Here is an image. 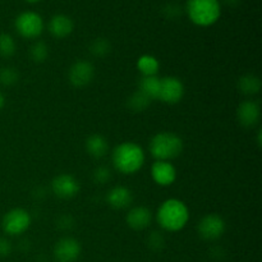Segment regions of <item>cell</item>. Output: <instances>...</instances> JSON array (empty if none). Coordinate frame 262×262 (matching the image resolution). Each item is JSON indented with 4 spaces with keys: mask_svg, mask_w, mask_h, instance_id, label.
Segmentation results:
<instances>
[{
    "mask_svg": "<svg viewBox=\"0 0 262 262\" xmlns=\"http://www.w3.org/2000/svg\"><path fill=\"white\" fill-rule=\"evenodd\" d=\"M156 220L166 232H179L188 223L189 210L181 200L169 199L164 201L158 209Z\"/></svg>",
    "mask_w": 262,
    "mask_h": 262,
    "instance_id": "1",
    "label": "cell"
},
{
    "mask_svg": "<svg viewBox=\"0 0 262 262\" xmlns=\"http://www.w3.org/2000/svg\"><path fill=\"white\" fill-rule=\"evenodd\" d=\"M113 165L119 173L135 174L143 166L146 155L143 148L135 142H123L114 148Z\"/></svg>",
    "mask_w": 262,
    "mask_h": 262,
    "instance_id": "2",
    "label": "cell"
},
{
    "mask_svg": "<svg viewBox=\"0 0 262 262\" xmlns=\"http://www.w3.org/2000/svg\"><path fill=\"white\" fill-rule=\"evenodd\" d=\"M148 147L156 160L170 161L183 152V141L173 132H159L151 138Z\"/></svg>",
    "mask_w": 262,
    "mask_h": 262,
    "instance_id": "3",
    "label": "cell"
},
{
    "mask_svg": "<svg viewBox=\"0 0 262 262\" xmlns=\"http://www.w3.org/2000/svg\"><path fill=\"white\" fill-rule=\"evenodd\" d=\"M186 9L189 19L202 27L214 25L222 13L219 0H188Z\"/></svg>",
    "mask_w": 262,
    "mask_h": 262,
    "instance_id": "4",
    "label": "cell"
},
{
    "mask_svg": "<svg viewBox=\"0 0 262 262\" xmlns=\"http://www.w3.org/2000/svg\"><path fill=\"white\" fill-rule=\"evenodd\" d=\"M32 219L27 210L20 209H12L4 215L2 220V227L4 233L8 235H20L30 228Z\"/></svg>",
    "mask_w": 262,
    "mask_h": 262,
    "instance_id": "5",
    "label": "cell"
},
{
    "mask_svg": "<svg viewBox=\"0 0 262 262\" xmlns=\"http://www.w3.org/2000/svg\"><path fill=\"white\" fill-rule=\"evenodd\" d=\"M15 30L25 38H37L42 33L43 20L35 12H23L15 19Z\"/></svg>",
    "mask_w": 262,
    "mask_h": 262,
    "instance_id": "6",
    "label": "cell"
},
{
    "mask_svg": "<svg viewBox=\"0 0 262 262\" xmlns=\"http://www.w3.org/2000/svg\"><path fill=\"white\" fill-rule=\"evenodd\" d=\"M225 228H227V224L222 216L217 214H207L199 222L197 232L202 239L212 242V241L219 239L224 234Z\"/></svg>",
    "mask_w": 262,
    "mask_h": 262,
    "instance_id": "7",
    "label": "cell"
},
{
    "mask_svg": "<svg viewBox=\"0 0 262 262\" xmlns=\"http://www.w3.org/2000/svg\"><path fill=\"white\" fill-rule=\"evenodd\" d=\"M184 95L183 82L177 77H164L160 78V90H159V99L164 104L174 105L178 104Z\"/></svg>",
    "mask_w": 262,
    "mask_h": 262,
    "instance_id": "8",
    "label": "cell"
},
{
    "mask_svg": "<svg viewBox=\"0 0 262 262\" xmlns=\"http://www.w3.org/2000/svg\"><path fill=\"white\" fill-rule=\"evenodd\" d=\"M95 78V67L89 60H77L72 64L68 72V79L72 86L77 89L86 87L94 81Z\"/></svg>",
    "mask_w": 262,
    "mask_h": 262,
    "instance_id": "9",
    "label": "cell"
},
{
    "mask_svg": "<svg viewBox=\"0 0 262 262\" xmlns=\"http://www.w3.org/2000/svg\"><path fill=\"white\" fill-rule=\"evenodd\" d=\"M82 252L81 243L72 237H64L54 246V257L58 262H76Z\"/></svg>",
    "mask_w": 262,
    "mask_h": 262,
    "instance_id": "10",
    "label": "cell"
},
{
    "mask_svg": "<svg viewBox=\"0 0 262 262\" xmlns=\"http://www.w3.org/2000/svg\"><path fill=\"white\" fill-rule=\"evenodd\" d=\"M51 191L59 199H73V197H76L78 194L79 183L71 174H59L51 182Z\"/></svg>",
    "mask_w": 262,
    "mask_h": 262,
    "instance_id": "11",
    "label": "cell"
},
{
    "mask_svg": "<svg viewBox=\"0 0 262 262\" xmlns=\"http://www.w3.org/2000/svg\"><path fill=\"white\" fill-rule=\"evenodd\" d=\"M151 177H152L154 182L159 186H171L177 179L176 166L170 161L156 160L151 166Z\"/></svg>",
    "mask_w": 262,
    "mask_h": 262,
    "instance_id": "12",
    "label": "cell"
},
{
    "mask_svg": "<svg viewBox=\"0 0 262 262\" xmlns=\"http://www.w3.org/2000/svg\"><path fill=\"white\" fill-rule=\"evenodd\" d=\"M260 105H258V102L252 101V100L243 101L237 109L238 122H239L241 125L246 128H251L257 124L258 120H260Z\"/></svg>",
    "mask_w": 262,
    "mask_h": 262,
    "instance_id": "13",
    "label": "cell"
},
{
    "mask_svg": "<svg viewBox=\"0 0 262 262\" xmlns=\"http://www.w3.org/2000/svg\"><path fill=\"white\" fill-rule=\"evenodd\" d=\"M106 201L115 210L128 209L133 202V193L127 187L115 186L107 192Z\"/></svg>",
    "mask_w": 262,
    "mask_h": 262,
    "instance_id": "14",
    "label": "cell"
},
{
    "mask_svg": "<svg viewBox=\"0 0 262 262\" xmlns=\"http://www.w3.org/2000/svg\"><path fill=\"white\" fill-rule=\"evenodd\" d=\"M151 220H152V212L145 206L132 207L125 216L128 227L135 230H143L148 228Z\"/></svg>",
    "mask_w": 262,
    "mask_h": 262,
    "instance_id": "15",
    "label": "cell"
},
{
    "mask_svg": "<svg viewBox=\"0 0 262 262\" xmlns=\"http://www.w3.org/2000/svg\"><path fill=\"white\" fill-rule=\"evenodd\" d=\"M73 20L66 14H56L49 22V32L56 38L68 37L73 32Z\"/></svg>",
    "mask_w": 262,
    "mask_h": 262,
    "instance_id": "16",
    "label": "cell"
},
{
    "mask_svg": "<svg viewBox=\"0 0 262 262\" xmlns=\"http://www.w3.org/2000/svg\"><path fill=\"white\" fill-rule=\"evenodd\" d=\"M87 154L95 159H102L109 152V142L101 135H91L84 143Z\"/></svg>",
    "mask_w": 262,
    "mask_h": 262,
    "instance_id": "17",
    "label": "cell"
},
{
    "mask_svg": "<svg viewBox=\"0 0 262 262\" xmlns=\"http://www.w3.org/2000/svg\"><path fill=\"white\" fill-rule=\"evenodd\" d=\"M159 90H160V78L158 76L142 77L138 82V91L146 95L151 101L159 99Z\"/></svg>",
    "mask_w": 262,
    "mask_h": 262,
    "instance_id": "18",
    "label": "cell"
},
{
    "mask_svg": "<svg viewBox=\"0 0 262 262\" xmlns=\"http://www.w3.org/2000/svg\"><path fill=\"white\" fill-rule=\"evenodd\" d=\"M238 90L242 94L248 95V96H253V95L258 94L261 90V79L258 78L256 74L248 73L245 74L238 81Z\"/></svg>",
    "mask_w": 262,
    "mask_h": 262,
    "instance_id": "19",
    "label": "cell"
},
{
    "mask_svg": "<svg viewBox=\"0 0 262 262\" xmlns=\"http://www.w3.org/2000/svg\"><path fill=\"white\" fill-rule=\"evenodd\" d=\"M159 68H160V64H159V60L155 56L145 54V55L138 58L137 69L141 72L142 77L156 76L159 72Z\"/></svg>",
    "mask_w": 262,
    "mask_h": 262,
    "instance_id": "20",
    "label": "cell"
},
{
    "mask_svg": "<svg viewBox=\"0 0 262 262\" xmlns=\"http://www.w3.org/2000/svg\"><path fill=\"white\" fill-rule=\"evenodd\" d=\"M151 102L152 101H151V100L148 99L146 95H143L142 92L138 91L137 90L135 94L130 95V97L128 99L127 105H128V107L132 110V112L142 113V112H145L148 106H150Z\"/></svg>",
    "mask_w": 262,
    "mask_h": 262,
    "instance_id": "21",
    "label": "cell"
},
{
    "mask_svg": "<svg viewBox=\"0 0 262 262\" xmlns=\"http://www.w3.org/2000/svg\"><path fill=\"white\" fill-rule=\"evenodd\" d=\"M110 50H112V43L107 38L104 37L95 38L90 45V53L95 58H105L110 53Z\"/></svg>",
    "mask_w": 262,
    "mask_h": 262,
    "instance_id": "22",
    "label": "cell"
},
{
    "mask_svg": "<svg viewBox=\"0 0 262 262\" xmlns=\"http://www.w3.org/2000/svg\"><path fill=\"white\" fill-rule=\"evenodd\" d=\"M49 56V46L43 41H36L30 48V58L35 63H43Z\"/></svg>",
    "mask_w": 262,
    "mask_h": 262,
    "instance_id": "23",
    "label": "cell"
},
{
    "mask_svg": "<svg viewBox=\"0 0 262 262\" xmlns=\"http://www.w3.org/2000/svg\"><path fill=\"white\" fill-rule=\"evenodd\" d=\"M17 46L15 41L9 33H0V56L3 58H10L15 54Z\"/></svg>",
    "mask_w": 262,
    "mask_h": 262,
    "instance_id": "24",
    "label": "cell"
},
{
    "mask_svg": "<svg viewBox=\"0 0 262 262\" xmlns=\"http://www.w3.org/2000/svg\"><path fill=\"white\" fill-rule=\"evenodd\" d=\"M19 79V73L13 67H5L0 69V83L3 86H14Z\"/></svg>",
    "mask_w": 262,
    "mask_h": 262,
    "instance_id": "25",
    "label": "cell"
},
{
    "mask_svg": "<svg viewBox=\"0 0 262 262\" xmlns=\"http://www.w3.org/2000/svg\"><path fill=\"white\" fill-rule=\"evenodd\" d=\"M92 178H94V182L97 184H105L110 181L112 178V171H110L109 168L106 166H99L94 170L92 173Z\"/></svg>",
    "mask_w": 262,
    "mask_h": 262,
    "instance_id": "26",
    "label": "cell"
},
{
    "mask_svg": "<svg viewBox=\"0 0 262 262\" xmlns=\"http://www.w3.org/2000/svg\"><path fill=\"white\" fill-rule=\"evenodd\" d=\"M148 247L152 248L154 251H160L161 248L165 245V241H164V237L161 235V233L154 232L148 235Z\"/></svg>",
    "mask_w": 262,
    "mask_h": 262,
    "instance_id": "27",
    "label": "cell"
},
{
    "mask_svg": "<svg viewBox=\"0 0 262 262\" xmlns=\"http://www.w3.org/2000/svg\"><path fill=\"white\" fill-rule=\"evenodd\" d=\"M12 252V243L4 237H0V257H7Z\"/></svg>",
    "mask_w": 262,
    "mask_h": 262,
    "instance_id": "28",
    "label": "cell"
},
{
    "mask_svg": "<svg viewBox=\"0 0 262 262\" xmlns=\"http://www.w3.org/2000/svg\"><path fill=\"white\" fill-rule=\"evenodd\" d=\"M73 225H74L73 219H72L71 216H67V215L66 216H61L60 219L58 220V227L63 230L72 229V227H73Z\"/></svg>",
    "mask_w": 262,
    "mask_h": 262,
    "instance_id": "29",
    "label": "cell"
},
{
    "mask_svg": "<svg viewBox=\"0 0 262 262\" xmlns=\"http://www.w3.org/2000/svg\"><path fill=\"white\" fill-rule=\"evenodd\" d=\"M181 10H179V7L176 4H168L165 7V14H168V17L174 18L177 15H179Z\"/></svg>",
    "mask_w": 262,
    "mask_h": 262,
    "instance_id": "30",
    "label": "cell"
},
{
    "mask_svg": "<svg viewBox=\"0 0 262 262\" xmlns=\"http://www.w3.org/2000/svg\"><path fill=\"white\" fill-rule=\"evenodd\" d=\"M5 106V96L2 91H0V110Z\"/></svg>",
    "mask_w": 262,
    "mask_h": 262,
    "instance_id": "31",
    "label": "cell"
},
{
    "mask_svg": "<svg viewBox=\"0 0 262 262\" xmlns=\"http://www.w3.org/2000/svg\"><path fill=\"white\" fill-rule=\"evenodd\" d=\"M225 3H227L228 5H235L238 3V0H225Z\"/></svg>",
    "mask_w": 262,
    "mask_h": 262,
    "instance_id": "32",
    "label": "cell"
},
{
    "mask_svg": "<svg viewBox=\"0 0 262 262\" xmlns=\"http://www.w3.org/2000/svg\"><path fill=\"white\" fill-rule=\"evenodd\" d=\"M26 2H28V3H37V2H40V0H26Z\"/></svg>",
    "mask_w": 262,
    "mask_h": 262,
    "instance_id": "33",
    "label": "cell"
}]
</instances>
